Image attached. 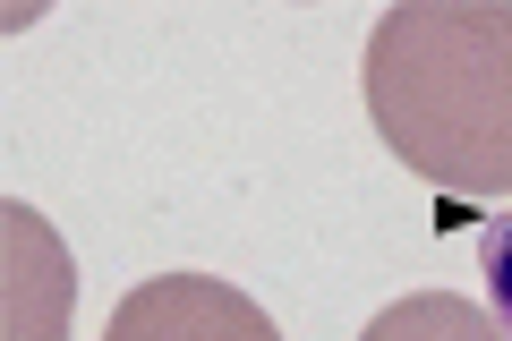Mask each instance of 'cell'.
I'll list each match as a JSON object with an SVG mask.
<instances>
[{"instance_id":"obj_4","label":"cell","mask_w":512,"mask_h":341,"mask_svg":"<svg viewBox=\"0 0 512 341\" xmlns=\"http://www.w3.org/2000/svg\"><path fill=\"white\" fill-rule=\"evenodd\" d=\"M359 341H512L495 324V307L453 299V290H419V299H393L384 316H367Z\"/></svg>"},{"instance_id":"obj_2","label":"cell","mask_w":512,"mask_h":341,"mask_svg":"<svg viewBox=\"0 0 512 341\" xmlns=\"http://www.w3.org/2000/svg\"><path fill=\"white\" fill-rule=\"evenodd\" d=\"M103 341H282V333L248 290L214 282V273H154L111 307Z\"/></svg>"},{"instance_id":"obj_5","label":"cell","mask_w":512,"mask_h":341,"mask_svg":"<svg viewBox=\"0 0 512 341\" xmlns=\"http://www.w3.org/2000/svg\"><path fill=\"white\" fill-rule=\"evenodd\" d=\"M478 273H487V307H495V324L512 333V214L478 231Z\"/></svg>"},{"instance_id":"obj_1","label":"cell","mask_w":512,"mask_h":341,"mask_svg":"<svg viewBox=\"0 0 512 341\" xmlns=\"http://www.w3.org/2000/svg\"><path fill=\"white\" fill-rule=\"evenodd\" d=\"M367 120L444 197H512V9L402 0L367 35Z\"/></svg>"},{"instance_id":"obj_3","label":"cell","mask_w":512,"mask_h":341,"mask_svg":"<svg viewBox=\"0 0 512 341\" xmlns=\"http://www.w3.org/2000/svg\"><path fill=\"white\" fill-rule=\"evenodd\" d=\"M0 341H69V307H77V265L60 248V231L35 214L26 197H0Z\"/></svg>"}]
</instances>
